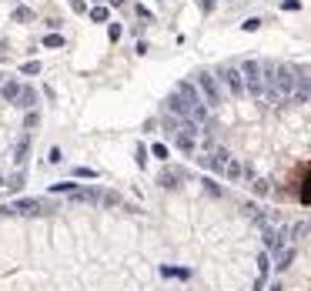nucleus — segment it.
<instances>
[{
	"instance_id": "nucleus-1",
	"label": "nucleus",
	"mask_w": 311,
	"mask_h": 291,
	"mask_svg": "<svg viewBox=\"0 0 311 291\" xmlns=\"http://www.w3.org/2000/svg\"><path fill=\"white\" fill-rule=\"evenodd\" d=\"M194 87L201 90V97H204V104H208V111H218V107L224 104L221 80L214 77L211 70H198V74H194Z\"/></svg>"
},
{
	"instance_id": "nucleus-2",
	"label": "nucleus",
	"mask_w": 311,
	"mask_h": 291,
	"mask_svg": "<svg viewBox=\"0 0 311 291\" xmlns=\"http://www.w3.org/2000/svg\"><path fill=\"white\" fill-rule=\"evenodd\" d=\"M10 214H20V218H44V214L57 211L54 201H44V198H17L13 204H7Z\"/></svg>"
},
{
	"instance_id": "nucleus-3",
	"label": "nucleus",
	"mask_w": 311,
	"mask_h": 291,
	"mask_svg": "<svg viewBox=\"0 0 311 291\" xmlns=\"http://www.w3.org/2000/svg\"><path fill=\"white\" fill-rule=\"evenodd\" d=\"M241 77H245V94L258 97L261 101V94H265V80H261V60H245L241 64Z\"/></svg>"
},
{
	"instance_id": "nucleus-4",
	"label": "nucleus",
	"mask_w": 311,
	"mask_h": 291,
	"mask_svg": "<svg viewBox=\"0 0 311 291\" xmlns=\"http://www.w3.org/2000/svg\"><path fill=\"white\" fill-rule=\"evenodd\" d=\"M214 77L224 84V90L231 97H245V77H241V70L234 67V64H221V67L214 70Z\"/></svg>"
},
{
	"instance_id": "nucleus-5",
	"label": "nucleus",
	"mask_w": 311,
	"mask_h": 291,
	"mask_svg": "<svg viewBox=\"0 0 311 291\" xmlns=\"http://www.w3.org/2000/svg\"><path fill=\"white\" fill-rule=\"evenodd\" d=\"M231 157H234V154L228 151V147H214L211 154L201 157V164L211 171V174H224V168H228V161H231Z\"/></svg>"
},
{
	"instance_id": "nucleus-6",
	"label": "nucleus",
	"mask_w": 311,
	"mask_h": 291,
	"mask_svg": "<svg viewBox=\"0 0 311 291\" xmlns=\"http://www.w3.org/2000/svg\"><path fill=\"white\" fill-rule=\"evenodd\" d=\"M178 181H191V174L184 168H164L157 174V184H161V188H178Z\"/></svg>"
},
{
	"instance_id": "nucleus-7",
	"label": "nucleus",
	"mask_w": 311,
	"mask_h": 291,
	"mask_svg": "<svg viewBox=\"0 0 311 291\" xmlns=\"http://www.w3.org/2000/svg\"><path fill=\"white\" fill-rule=\"evenodd\" d=\"M295 245H285L281 251H275V271H288L291 268V261H295Z\"/></svg>"
},
{
	"instance_id": "nucleus-8",
	"label": "nucleus",
	"mask_w": 311,
	"mask_h": 291,
	"mask_svg": "<svg viewBox=\"0 0 311 291\" xmlns=\"http://www.w3.org/2000/svg\"><path fill=\"white\" fill-rule=\"evenodd\" d=\"M13 104H17L20 111H37V90L23 84V87H20V97H17Z\"/></svg>"
},
{
	"instance_id": "nucleus-9",
	"label": "nucleus",
	"mask_w": 311,
	"mask_h": 291,
	"mask_svg": "<svg viewBox=\"0 0 311 291\" xmlns=\"http://www.w3.org/2000/svg\"><path fill=\"white\" fill-rule=\"evenodd\" d=\"M174 147H178L181 154H194V151H198V137H188V134H174Z\"/></svg>"
},
{
	"instance_id": "nucleus-10",
	"label": "nucleus",
	"mask_w": 311,
	"mask_h": 291,
	"mask_svg": "<svg viewBox=\"0 0 311 291\" xmlns=\"http://www.w3.org/2000/svg\"><path fill=\"white\" fill-rule=\"evenodd\" d=\"M84 201V204H100V188H80L77 194H74V204Z\"/></svg>"
},
{
	"instance_id": "nucleus-11",
	"label": "nucleus",
	"mask_w": 311,
	"mask_h": 291,
	"mask_svg": "<svg viewBox=\"0 0 311 291\" xmlns=\"http://www.w3.org/2000/svg\"><path fill=\"white\" fill-rule=\"evenodd\" d=\"M224 178H228V181H241V178H245V164H241L238 157H231V161H228V168H224Z\"/></svg>"
},
{
	"instance_id": "nucleus-12",
	"label": "nucleus",
	"mask_w": 311,
	"mask_h": 291,
	"mask_svg": "<svg viewBox=\"0 0 311 291\" xmlns=\"http://www.w3.org/2000/svg\"><path fill=\"white\" fill-rule=\"evenodd\" d=\"M20 80H7V84H3V87H0V97H3V101H17V97H20Z\"/></svg>"
},
{
	"instance_id": "nucleus-13",
	"label": "nucleus",
	"mask_w": 311,
	"mask_h": 291,
	"mask_svg": "<svg viewBox=\"0 0 311 291\" xmlns=\"http://www.w3.org/2000/svg\"><path fill=\"white\" fill-rule=\"evenodd\" d=\"M251 194L268 198V194H271V181H268V178H255V181H251Z\"/></svg>"
},
{
	"instance_id": "nucleus-14",
	"label": "nucleus",
	"mask_w": 311,
	"mask_h": 291,
	"mask_svg": "<svg viewBox=\"0 0 311 291\" xmlns=\"http://www.w3.org/2000/svg\"><path fill=\"white\" fill-rule=\"evenodd\" d=\"M80 184H74V181H60V184H50V194H77Z\"/></svg>"
},
{
	"instance_id": "nucleus-15",
	"label": "nucleus",
	"mask_w": 311,
	"mask_h": 291,
	"mask_svg": "<svg viewBox=\"0 0 311 291\" xmlns=\"http://www.w3.org/2000/svg\"><path fill=\"white\" fill-rule=\"evenodd\" d=\"M70 174H74V181H97V171L94 168H74Z\"/></svg>"
},
{
	"instance_id": "nucleus-16",
	"label": "nucleus",
	"mask_w": 311,
	"mask_h": 291,
	"mask_svg": "<svg viewBox=\"0 0 311 291\" xmlns=\"http://www.w3.org/2000/svg\"><path fill=\"white\" fill-rule=\"evenodd\" d=\"M27 151H30V141H27V137H23L20 144L13 147V161H17V164H23V161H27Z\"/></svg>"
},
{
	"instance_id": "nucleus-17",
	"label": "nucleus",
	"mask_w": 311,
	"mask_h": 291,
	"mask_svg": "<svg viewBox=\"0 0 311 291\" xmlns=\"http://www.w3.org/2000/svg\"><path fill=\"white\" fill-rule=\"evenodd\" d=\"M90 20H94V23H107V17H111V13H107V7H100V3H97V7H90Z\"/></svg>"
},
{
	"instance_id": "nucleus-18",
	"label": "nucleus",
	"mask_w": 311,
	"mask_h": 291,
	"mask_svg": "<svg viewBox=\"0 0 311 291\" xmlns=\"http://www.w3.org/2000/svg\"><path fill=\"white\" fill-rule=\"evenodd\" d=\"M100 204H104V208H117V204H121V194H114V191H100Z\"/></svg>"
},
{
	"instance_id": "nucleus-19",
	"label": "nucleus",
	"mask_w": 311,
	"mask_h": 291,
	"mask_svg": "<svg viewBox=\"0 0 311 291\" xmlns=\"http://www.w3.org/2000/svg\"><path fill=\"white\" fill-rule=\"evenodd\" d=\"M37 124H40V111H27L23 114V131H33Z\"/></svg>"
},
{
	"instance_id": "nucleus-20",
	"label": "nucleus",
	"mask_w": 311,
	"mask_h": 291,
	"mask_svg": "<svg viewBox=\"0 0 311 291\" xmlns=\"http://www.w3.org/2000/svg\"><path fill=\"white\" fill-rule=\"evenodd\" d=\"M23 184H27V174H23V171H17V174H10V181H7V184H3V188L17 191V188H23Z\"/></svg>"
},
{
	"instance_id": "nucleus-21",
	"label": "nucleus",
	"mask_w": 311,
	"mask_h": 291,
	"mask_svg": "<svg viewBox=\"0 0 311 291\" xmlns=\"http://www.w3.org/2000/svg\"><path fill=\"white\" fill-rule=\"evenodd\" d=\"M161 275H164V278H191V271L188 268H161Z\"/></svg>"
},
{
	"instance_id": "nucleus-22",
	"label": "nucleus",
	"mask_w": 311,
	"mask_h": 291,
	"mask_svg": "<svg viewBox=\"0 0 311 291\" xmlns=\"http://www.w3.org/2000/svg\"><path fill=\"white\" fill-rule=\"evenodd\" d=\"M44 47H47V50H60V47H64V37H60V34H47L44 37Z\"/></svg>"
},
{
	"instance_id": "nucleus-23",
	"label": "nucleus",
	"mask_w": 311,
	"mask_h": 291,
	"mask_svg": "<svg viewBox=\"0 0 311 291\" xmlns=\"http://www.w3.org/2000/svg\"><path fill=\"white\" fill-rule=\"evenodd\" d=\"M20 74H27V77H33V74H40V60H27L20 67Z\"/></svg>"
},
{
	"instance_id": "nucleus-24",
	"label": "nucleus",
	"mask_w": 311,
	"mask_h": 291,
	"mask_svg": "<svg viewBox=\"0 0 311 291\" xmlns=\"http://www.w3.org/2000/svg\"><path fill=\"white\" fill-rule=\"evenodd\" d=\"M201 184H204V191H208V194H211V198H221V194H224V191L218 188V184H214L211 178H204V181H201Z\"/></svg>"
},
{
	"instance_id": "nucleus-25",
	"label": "nucleus",
	"mask_w": 311,
	"mask_h": 291,
	"mask_svg": "<svg viewBox=\"0 0 311 291\" xmlns=\"http://www.w3.org/2000/svg\"><path fill=\"white\" fill-rule=\"evenodd\" d=\"M33 17V10L30 7H17V10H13V20H20V23H27Z\"/></svg>"
},
{
	"instance_id": "nucleus-26",
	"label": "nucleus",
	"mask_w": 311,
	"mask_h": 291,
	"mask_svg": "<svg viewBox=\"0 0 311 291\" xmlns=\"http://www.w3.org/2000/svg\"><path fill=\"white\" fill-rule=\"evenodd\" d=\"M301 201L311 204V168H308V178H305V188H301Z\"/></svg>"
},
{
	"instance_id": "nucleus-27",
	"label": "nucleus",
	"mask_w": 311,
	"mask_h": 291,
	"mask_svg": "<svg viewBox=\"0 0 311 291\" xmlns=\"http://www.w3.org/2000/svg\"><path fill=\"white\" fill-rule=\"evenodd\" d=\"M151 154H154L157 161H167V144H151Z\"/></svg>"
},
{
	"instance_id": "nucleus-28",
	"label": "nucleus",
	"mask_w": 311,
	"mask_h": 291,
	"mask_svg": "<svg viewBox=\"0 0 311 291\" xmlns=\"http://www.w3.org/2000/svg\"><path fill=\"white\" fill-rule=\"evenodd\" d=\"M121 34H124V27H121V23H111V27H107V37H111L114 44L121 40Z\"/></svg>"
},
{
	"instance_id": "nucleus-29",
	"label": "nucleus",
	"mask_w": 311,
	"mask_h": 291,
	"mask_svg": "<svg viewBox=\"0 0 311 291\" xmlns=\"http://www.w3.org/2000/svg\"><path fill=\"white\" fill-rule=\"evenodd\" d=\"M261 23H265V20H261V17H248V20L241 23V27H245L248 34H251V30H258V27H261Z\"/></svg>"
},
{
	"instance_id": "nucleus-30",
	"label": "nucleus",
	"mask_w": 311,
	"mask_h": 291,
	"mask_svg": "<svg viewBox=\"0 0 311 291\" xmlns=\"http://www.w3.org/2000/svg\"><path fill=\"white\" fill-rule=\"evenodd\" d=\"M137 164H141V168L147 164V147H137Z\"/></svg>"
},
{
	"instance_id": "nucleus-31",
	"label": "nucleus",
	"mask_w": 311,
	"mask_h": 291,
	"mask_svg": "<svg viewBox=\"0 0 311 291\" xmlns=\"http://www.w3.org/2000/svg\"><path fill=\"white\" fill-rule=\"evenodd\" d=\"M47 161H50V164H57V161H60V147H50V154H47Z\"/></svg>"
},
{
	"instance_id": "nucleus-32",
	"label": "nucleus",
	"mask_w": 311,
	"mask_h": 291,
	"mask_svg": "<svg viewBox=\"0 0 311 291\" xmlns=\"http://www.w3.org/2000/svg\"><path fill=\"white\" fill-rule=\"evenodd\" d=\"M281 7H285V10H298V7H301V0H285Z\"/></svg>"
},
{
	"instance_id": "nucleus-33",
	"label": "nucleus",
	"mask_w": 311,
	"mask_h": 291,
	"mask_svg": "<svg viewBox=\"0 0 311 291\" xmlns=\"http://www.w3.org/2000/svg\"><path fill=\"white\" fill-rule=\"evenodd\" d=\"M70 7H74L77 13H84V10H87V3H84V0H70Z\"/></svg>"
},
{
	"instance_id": "nucleus-34",
	"label": "nucleus",
	"mask_w": 311,
	"mask_h": 291,
	"mask_svg": "<svg viewBox=\"0 0 311 291\" xmlns=\"http://www.w3.org/2000/svg\"><path fill=\"white\" fill-rule=\"evenodd\" d=\"M268 291H285V288H281V281H275V285H271Z\"/></svg>"
},
{
	"instance_id": "nucleus-35",
	"label": "nucleus",
	"mask_w": 311,
	"mask_h": 291,
	"mask_svg": "<svg viewBox=\"0 0 311 291\" xmlns=\"http://www.w3.org/2000/svg\"><path fill=\"white\" fill-rule=\"evenodd\" d=\"M201 7H204V10H211V7H214V0H204V3H201Z\"/></svg>"
},
{
	"instance_id": "nucleus-36",
	"label": "nucleus",
	"mask_w": 311,
	"mask_h": 291,
	"mask_svg": "<svg viewBox=\"0 0 311 291\" xmlns=\"http://www.w3.org/2000/svg\"><path fill=\"white\" fill-rule=\"evenodd\" d=\"M0 50H3V37H0Z\"/></svg>"
},
{
	"instance_id": "nucleus-37",
	"label": "nucleus",
	"mask_w": 311,
	"mask_h": 291,
	"mask_svg": "<svg viewBox=\"0 0 311 291\" xmlns=\"http://www.w3.org/2000/svg\"><path fill=\"white\" fill-rule=\"evenodd\" d=\"M3 184H7V181H3V178H0V188H3Z\"/></svg>"
},
{
	"instance_id": "nucleus-38",
	"label": "nucleus",
	"mask_w": 311,
	"mask_h": 291,
	"mask_svg": "<svg viewBox=\"0 0 311 291\" xmlns=\"http://www.w3.org/2000/svg\"><path fill=\"white\" fill-rule=\"evenodd\" d=\"M0 77H3V74H0Z\"/></svg>"
}]
</instances>
